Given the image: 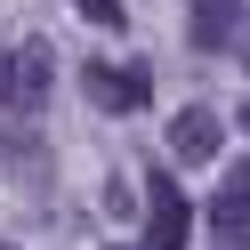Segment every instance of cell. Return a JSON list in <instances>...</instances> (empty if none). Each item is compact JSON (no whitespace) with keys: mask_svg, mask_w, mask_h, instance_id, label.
I'll use <instances>...</instances> for the list:
<instances>
[{"mask_svg":"<svg viewBox=\"0 0 250 250\" xmlns=\"http://www.w3.org/2000/svg\"><path fill=\"white\" fill-rule=\"evenodd\" d=\"M81 97L97 105V113H137V105L153 97V73L146 65H113V57H89L81 65Z\"/></svg>","mask_w":250,"mask_h":250,"instance_id":"obj_1","label":"cell"},{"mask_svg":"<svg viewBox=\"0 0 250 250\" xmlns=\"http://www.w3.org/2000/svg\"><path fill=\"white\" fill-rule=\"evenodd\" d=\"M186 234H194V202L178 194L169 169H153L146 178V250H186Z\"/></svg>","mask_w":250,"mask_h":250,"instance_id":"obj_2","label":"cell"},{"mask_svg":"<svg viewBox=\"0 0 250 250\" xmlns=\"http://www.w3.org/2000/svg\"><path fill=\"white\" fill-rule=\"evenodd\" d=\"M8 57V73H0V97L17 105V113H33L41 97H49V41H17V49H0Z\"/></svg>","mask_w":250,"mask_h":250,"instance_id":"obj_3","label":"cell"},{"mask_svg":"<svg viewBox=\"0 0 250 250\" xmlns=\"http://www.w3.org/2000/svg\"><path fill=\"white\" fill-rule=\"evenodd\" d=\"M210 242H226V250H250V162L234 169L226 186H218V202H210Z\"/></svg>","mask_w":250,"mask_h":250,"instance_id":"obj_4","label":"cell"},{"mask_svg":"<svg viewBox=\"0 0 250 250\" xmlns=\"http://www.w3.org/2000/svg\"><path fill=\"white\" fill-rule=\"evenodd\" d=\"M218 146H226V121H218L210 105H186V113L169 121V162H210Z\"/></svg>","mask_w":250,"mask_h":250,"instance_id":"obj_5","label":"cell"},{"mask_svg":"<svg viewBox=\"0 0 250 250\" xmlns=\"http://www.w3.org/2000/svg\"><path fill=\"white\" fill-rule=\"evenodd\" d=\"M242 24V0H186V41L194 49H226Z\"/></svg>","mask_w":250,"mask_h":250,"instance_id":"obj_6","label":"cell"},{"mask_svg":"<svg viewBox=\"0 0 250 250\" xmlns=\"http://www.w3.org/2000/svg\"><path fill=\"white\" fill-rule=\"evenodd\" d=\"M73 8H81L97 33H121V24H129V8H121V0H73Z\"/></svg>","mask_w":250,"mask_h":250,"instance_id":"obj_7","label":"cell"},{"mask_svg":"<svg viewBox=\"0 0 250 250\" xmlns=\"http://www.w3.org/2000/svg\"><path fill=\"white\" fill-rule=\"evenodd\" d=\"M242 129H250V105H242Z\"/></svg>","mask_w":250,"mask_h":250,"instance_id":"obj_8","label":"cell"},{"mask_svg":"<svg viewBox=\"0 0 250 250\" xmlns=\"http://www.w3.org/2000/svg\"><path fill=\"white\" fill-rule=\"evenodd\" d=\"M0 73H8V57H0Z\"/></svg>","mask_w":250,"mask_h":250,"instance_id":"obj_9","label":"cell"}]
</instances>
